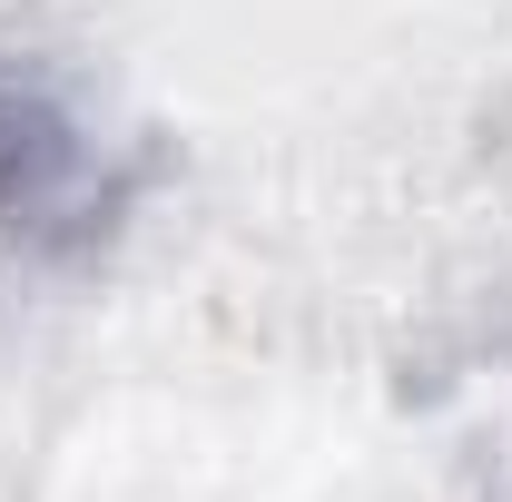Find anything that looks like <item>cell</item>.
Returning a JSON list of instances; mask_svg holds the SVG:
<instances>
[{
	"mask_svg": "<svg viewBox=\"0 0 512 502\" xmlns=\"http://www.w3.org/2000/svg\"><path fill=\"white\" fill-rule=\"evenodd\" d=\"M99 158L89 138L40 99V89H10L0 79V237H30V247H60L99 227Z\"/></svg>",
	"mask_w": 512,
	"mask_h": 502,
	"instance_id": "6da1fadb",
	"label": "cell"
}]
</instances>
